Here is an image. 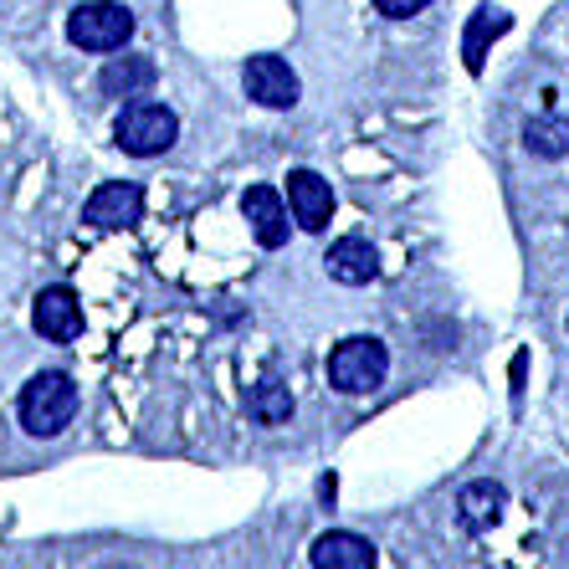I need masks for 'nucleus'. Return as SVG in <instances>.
I'll use <instances>...</instances> for the list:
<instances>
[{"mask_svg":"<svg viewBox=\"0 0 569 569\" xmlns=\"http://www.w3.org/2000/svg\"><path fill=\"white\" fill-rule=\"evenodd\" d=\"M78 416V385L62 370H41L37 380L21 390V426L31 437H62Z\"/></svg>","mask_w":569,"mask_h":569,"instance_id":"obj_1","label":"nucleus"},{"mask_svg":"<svg viewBox=\"0 0 569 569\" xmlns=\"http://www.w3.org/2000/svg\"><path fill=\"white\" fill-rule=\"evenodd\" d=\"M390 375V349L380 339H345V345H333L329 355V385L339 396H375Z\"/></svg>","mask_w":569,"mask_h":569,"instance_id":"obj_2","label":"nucleus"},{"mask_svg":"<svg viewBox=\"0 0 569 569\" xmlns=\"http://www.w3.org/2000/svg\"><path fill=\"white\" fill-rule=\"evenodd\" d=\"M113 139H119L123 154L133 159H154L164 154V149L180 139V119H174L164 103H149V98H133L129 108L119 113V123H113Z\"/></svg>","mask_w":569,"mask_h":569,"instance_id":"obj_3","label":"nucleus"},{"mask_svg":"<svg viewBox=\"0 0 569 569\" xmlns=\"http://www.w3.org/2000/svg\"><path fill=\"white\" fill-rule=\"evenodd\" d=\"M133 37V11L119 0H82L78 11L67 16V41L82 52H119Z\"/></svg>","mask_w":569,"mask_h":569,"instance_id":"obj_4","label":"nucleus"},{"mask_svg":"<svg viewBox=\"0 0 569 569\" xmlns=\"http://www.w3.org/2000/svg\"><path fill=\"white\" fill-rule=\"evenodd\" d=\"M82 221L98 226V231H123V226L144 221V190L129 186V180H108V186H98L93 196H88Z\"/></svg>","mask_w":569,"mask_h":569,"instance_id":"obj_5","label":"nucleus"},{"mask_svg":"<svg viewBox=\"0 0 569 569\" xmlns=\"http://www.w3.org/2000/svg\"><path fill=\"white\" fill-rule=\"evenodd\" d=\"M241 88L262 108H292L298 103V72L282 57H252L241 67Z\"/></svg>","mask_w":569,"mask_h":569,"instance_id":"obj_6","label":"nucleus"},{"mask_svg":"<svg viewBox=\"0 0 569 569\" xmlns=\"http://www.w3.org/2000/svg\"><path fill=\"white\" fill-rule=\"evenodd\" d=\"M31 323H37L41 339L52 345H72L82 333V303L72 288H47L37 292V308H31Z\"/></svg>","mask_w":569,"mask_h":569,"instance_id":"obj_7","label":"nucleus"},{"mask_svg":"<svg viewBox=\"0 0 569 569\" xmlns=\"http://www.w3.org/2000/svg\"><path fill=\"white\" fill-rule=\"evenodd\" d=\"M288 216L303 226V231H323V226H329V216H333L329 180H323V174H313V170H292L288 174Z\"/></svg>","mask_w":569,"mask_h":569,"instance_id":"obj_8","label":"nucleus"},{"mask_svg":"<svg viewBox=\"0 0 569 569\" xmlns=\"http://www.w3.org/2000/svg\"><path fill=\"white\" fill-rule=\"evenodd\" d=\"M241 216L252 226L257 247H267V252H278L282 241H288V200H282L272 186L247 190V196H241Z\"/></svg>","mask_w":569,"mask_h":569,"instance_id":"obj_9","label":"nucleus"},{"mask_svg":"<svg viewBox=\"0 0 569 569\" xmlns=\"http://www.w3.org/2000/svg\"><path fill=\"white\" fill-rule=\"evenodd\" d=\"M333 282H345V288H365V282L380 278V252H375L365 237H339L323 257Z\"/></svg>","mask_w":569,"mask_h":569,"instance_id":"obj_10","label":"nucleus"},{"mask_svg":"<svg viewBox=\"0 0 569 569\" xmlns=\"http://www.w3.org/2000/svg\"><path fill=\"white\" fill-rule=\"evenodd\" d=\"M308 559H313L318 569H370L380 555H375V543H370V539H359V533L333 529V533H323V539H313Z\"/></svg>","mask_w":569,"mask_h":569,"instance_id":"obj_11","label":"nucleus"},{"mask_svg":"<svg viewBox=\"0 0 569 569\" xmlns=\"http://www.w3.org/2000/svg\"><path fill=\"white\" fill-rule=\"evenodd\" d=\"M154 78H159L154 57H113L98 72V88H103V98H144L154 88Z\"/></svg>","mask_w":569,"mask_h":569,"instance_id":"obj_12","label":"nucleus"},{"mask_svg":"<svg viewBox=\"0 0 569 569\" xmlns=\"http://www.w3.org/2000/svg\"><path fill=\"white\" fill-rule=\"evenodd\" d=\"M508 492L498 488V482H472V488H462V498H457V508H462V529L482 533L498 523V513H503Z\"/></svg>","mask_w":569,"mask_h":569,"instance_id":"obj_13","label":"nucleus"},{"mask_svg":"<svg viewBox=\"0 0 569 569\" xmlns=\"http://www.w3.org/2000/svg\"><path fill=\"white\" fill-rule=\"evenodd\" d=\"M523 144L539 159H565L569 154V113H539L523 123Z\"/></svg>","mask_w":569,"mask_h":569,"instance_id":"obj_14","label":"nucleus"},{"mask_svg":"<svg viewBox=\"0 0 569 569\" xmlns=\"http://www.w3.org/2000/svg\"><path fill=\"white\" fill-rule=\"evenodd\" d=\"M247 416H252L257 426H282L292 416V396L282 380H257L252 396H247Z\"/></svg>","mask_w":569,"mask_h":569,"instance_id":"obj_15","label":"nucleus"},{"mask_svg":"<svg viewBox=\"0 0 569 569\" xmlns=\"http://www.w3.org/2000/svg\"><path fill=\"white\" fill-rule=\"evenodd\" d=\"M508 27H513V16L492 11V6H482V11L472 16V27H467V67H472V72H482V52H488V41L503 37Z\"/></svg>","mask_w":569,"mask_h":569,"instance_id":"obj_16","label":"nucleus"},{"mask_svg":"<svg viewBox=\"0 0 569 569\" xmlns=\"http://www.w3.org/2000/svg\"><path fill=\"white\" fill-rule=\"evenodd\" d=\"M380 6V16H390V21H411V16H421L431 0H375Z\"/></svg>","mask_w":569,"mask_h":569,"instance_id":"obj_17","label":"nucleus"}]
</instances>
